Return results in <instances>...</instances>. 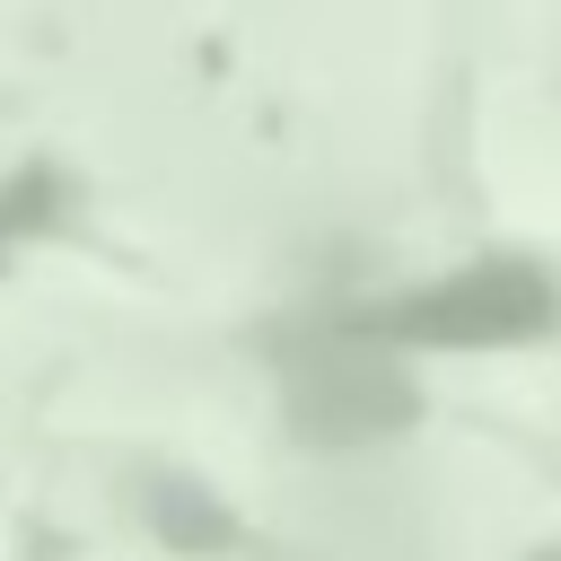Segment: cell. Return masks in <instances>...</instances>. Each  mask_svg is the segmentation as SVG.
I'll return each mask as SVG.
<instances>
[{
	"label": "cell",
	"instance_id": "cell-1",
	"mask_svg": "<svg viewBox=\"0 0 561 561\" xmlns=\"http://www.w3.org/2000/svg\"><path fill=\"white\" fill-rule=\"evenodd\" d=\"M359 324L386 333V342H517V333L552 324V280L535 263H473V272H456L421 298L368 307Z\"/></svg>",
	"mask_w": 561,
	"mask_h": 561
},
{
	"label": "cell",
	"instance_id": "cell-2",
	"mask_svg": "<svg viewBox=\"0 0 561 561\" xmlns=\"http://www.w3.org/2000/svg\"><path fill=\"white\" fill-rule=\"evenodd\" d=\"M412 412V386L377 359V351H342L324 342L316 359H298V430L307 438H377Z\"/></svg>",
	"mask_w": 561,
	"mask_h": 561
},
{
	"label": "cell",
	"instance_id": "cell-3",
	"mask_svg": "<svg viewBox=\"0 0 561 561\" xmlns=\"http://www.w3.org/2000/svg\"><path fill=\"white\" fill-rule=\"evenodd\" d=\"M158 526L175 535V543H193V552H210V543H228L237 526H228V508L219 500H202L193 482H158Z\"/></svg>",
	"mask_w": 561,
	"mask_h": 561
}]
</instances>
